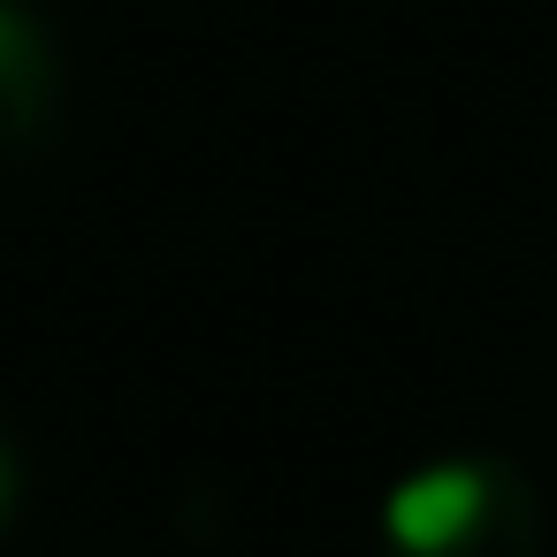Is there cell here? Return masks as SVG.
I'll list each match as a JSON object with an SVG mask.
<instances>
[{"mask_svg":"<svg viewBox=\"0 0 557 557\" xmlns=\"http://www.w3.org/2000/svg\"><path fill=\"white\" fill-rule=\"evenodd\" d=\"M481 511H488V481H481L473 466H428V473H412V481L389 488L382 527H389L397 549L435 557V549L466 542V534L481 527Z\"/></svg>","mask_w":557,"mask_h":557,"instance_id":"6da1fadb","label":"cell"}]
</instances>
